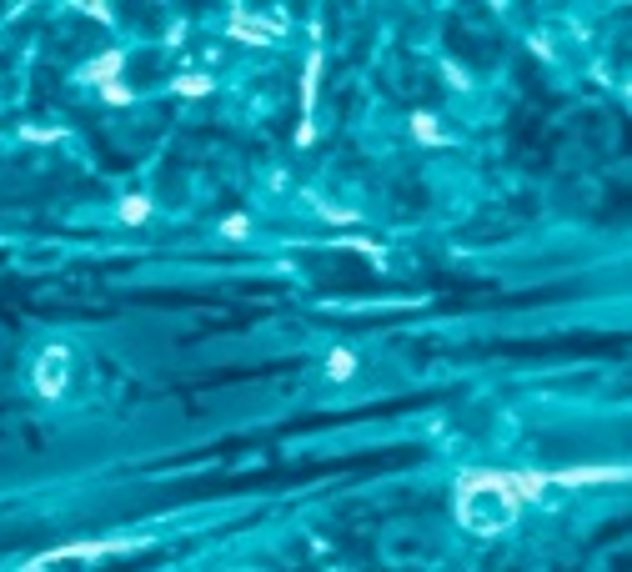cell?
<instances>
[{
	"label": "cell",
	"instance_id": "cell-1",
	"mask_svg": "<svg viewBox=\"0 0 632 572\" xmlns=\"http://www.w3.org/2000/svg\"><path fill=\"white\" fill-rule=\"evenodd\" d=\"M547 487V472H522V477H507V472H477V477H462V497H477V492H502L507 512L522 507L532 492Z\"/></svg>",
	"mask_w": 632,
	"mask_h": 572
},
{
	"label": "cell",
	"instance_id": "cell-9",
	"mask_svg": "<svg viewBox=\"0 0 632 572\" xmlns=\"http://www.w3.org/2000/svg\"><path fill=\"white\" fill-rule=\"evenodd\" d=\"M417 136H427V141H437V126H432L427 116H417Z\"/></svg>",
	"mask_w": 632,
	"mask_h": 572
},
{
	"label": "cell",
	"instance_id": "cell-2",
	"mask_svg": "<svg viewBox=\"0 0 632 572\" xmlns=\"http://www.w3.org/2000/svg\"><path fill=\"white\" fill-rule=\"evenodd\" d=\"M136 542H81V547H56V552H46L41 562H31V572H41V567H56V562H86V557H106V552H131Z\"/></svg>",
	"mask_w": 632,
	"mask_h": 572
},
{
	"label": "cell",
	"instance_id": "cell-7",
	"mask_svg": "<svg viewBox=\"0 0 632 572\" xmlns=\"http://www.w3.org/2000/svg\"><path fill=\"white\" fill-rule=\"evenodd\" d=\"M206 91H211V81H201V76L181 81V96H206Z\"/></svg>",
	"mask_w": 632,
	"mask_h": 572
},
{
	"label": "cell",
	"instance_id": "cell-3",
	"mask_svg": "<svg viewBox=\"0 0 632 572\" xmlns=\"http://www.w3.org/2000/svg\"><path fill=\"white\" fill-rule=\"evenodd\" d=\"M66 347H51L41 362H36V387H41V397H61V387H66Z\"/></svg>",
	"mask_w": 632,
	"mask_h": 572
},
{
	"label": "cell",
	"instance_id": "cell-5",
	"mask_svg": "<svg viewBox=\"0 0 632 572\" xmlns=\"http://www.w3.org/2000/svg\"><path fill=\"white\" fill-rule=\"evenodd\" d=\"M116 71H121V56H106V61H96L86 76H91V81H101V86H106V81L116 86Z\"/></svg>",
	"mask_w": 632,
	"mask_h": 572
},
{
	"label": "cell",
	"instance_id": "cell-6",
	"mask_svg": "<svg viewBox=\"0 0 632 572\" xmlns=\"http://www.w3.org/2000/svg\"><path fill=\"white\" fill-rule=\"evenodd\" d=\"M352 367H357V362H352V352H332V362H327V372H332V377H352Z\"/></svg>",
	"mask_w": 632,
	"mask_h": 572
},
{
	"label": "cell",
	"instance_id": "cell-4",
	"mask_svg": "<svg viewBox=\"0 0 632 572\" xmlns=\"http://www.w3.org/2000/svg\"><path fill=\"white\" fill-rule=\"evenodd\" d=\"M547 482H562V487H587V482H627V467H572V472H547Z\"/></svg>",
	"mask_w": 632,
	"mask_h": 572
},
{
	"label": "cell",
	"instance_id": "cell-8",
	"mask_svg": "<svg viewBox=\"0 0 632 572\" xmlns=\"http://www.w3.org/2000/svg\"><path fill=\"white\" fill-rule=\"evenodd\" d=\"M121 216H126V221H141V216H146V201H141V196H131V201L121 206Z\"/></svg>",
	"mask_w": 632,
	"mask_h": 572
}]
</instances>
